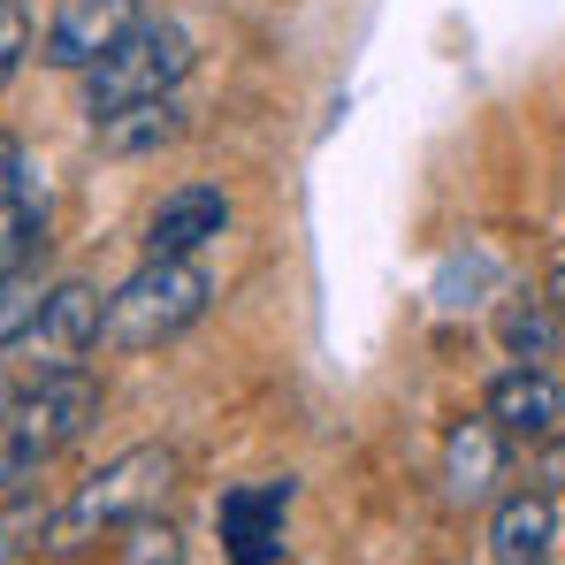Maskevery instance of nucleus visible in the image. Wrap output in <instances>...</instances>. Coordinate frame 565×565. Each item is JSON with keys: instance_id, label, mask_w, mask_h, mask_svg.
<instances>
[{"instance_id": "obj_1", "label": "nucleus", "mask_w": 565, "mask_h": 565, "mask_svg": "<svg viewBox=\"0 0 565 565\" xmlns=\"http://www.w3.org/2000/svg\"><path fill=\"white\" fill-rule=\"evenodd\" d=\"M99 420V375L85 367H39V382H23L0 405V473L23 481L39 473L54 451H70Z\"/></svg>"}, {"instance_id": "obj_2", "label": "nucleus", "mask_w": 565, "mask_h": 565, "mask_svg": "<svg viewBox=\"0 0 565 565\" xmlns=\"http://www.w3.org/2000/svg\"><path fill=\"white\" fill-rule=\"evenodd\" d=\"M177 473H184V459H177L169 444H130V451L107 459L93 481H77V497H70L62 520H54V551H77V543H93V535H115V527L146 520V512H161L169 489H177Z\"/></svg>"}, {"instance_id": "obj_3", "label": "nucleus", "mask_w": 565, "mask_h": 565, "mask_svg": "<svg viewBox=\"0 0 565 565\" xmlns=\"http://www.w3.org/2000/svg\"><path fill=\"white\" fill-rule=\"evenodd\" d=\"M206 298H214V276L199 260H146L122 290H107L99 344L107 352H161V344H177L191 321L206 313Z\"/></svg>"}, {"instance_id": "obj_4", "label": "nucleus", "mask_w": 565, "mask_h": 565, "mask_svg": "<svg viewBox=\"0 0 565 565\" xmlns=\"http://www.w3.org/2000/svg\"><path fill=\"white\" fill-rule=\"evenodd\" d=\"M191 62H199V46H191L184 23H138V31H122L107 54H99L93 70H77L85 77V115L107 122V115H122V107H138V99H169L177 85L191 77Z\"/></svg>"}, {"instance_id": "obj_5", "label": "nucleus", "mask_w": 565, "mask_h": 565, "mask_svg": "<svg viewBox=\"0 0 565 565\" xmlns=\"http://www.w3.org/2000/svg\"><path fill=\"white\" fill-rule=\"evenodd\" d=\"M138 23H146V0H54L46 31H39V62L46 70H93Z\"/></svg>"}, {"instance_id": "obj_6", "label": "nucleus", "mask_w": 565, "mask_h": 565, "mask_svg": "<svg viewBox=\"0 0 565 565\" xmlns=\"http://www.w3.org/2000/svg\"><path fill=\"white\" fill-rule=\"evenodd\" d=\"M290 473L282 481H245V489H222L214 504V535L230 565H276L282 558V520H290Z\"/></svg>"}, {"instance_id": "obj_7", "label": "nucleus", "mask_w": 565, "mask_h": 565, "mask_svg": "<svg viewBox=\"0 0 565 565\" xmlns=\"http://www.w3.org/2000/svg\"><path fill=\"white\" fill-rule=\"evenodd\" d=\"M230 230V191L222 184H177L146 214V260H199Z\"/></svg>"}, {"instance_id": "obj_8", "label": "nucleus", "mask_w": 565, "mask_h": 565, "mask_svg": "<svg viewBox=\"0 0 565 565\" xmlns=\"http://www.w3.org/2000/svg\"><path fill=\"white\" fill-rule=\"evenodd\" d=\"M107 329V290L99 282H46V306H39V329H31V352H46V367H77Z\"/></svg>"}, {"instance_id": "obj_9", "label": "nucleus", "mask_w": 565, "mask_h": 565, "mask_svg": "<svg viewBox=\"0 0 565 565\" xmlns=\"http://www.w3.org/2000/svg\"><path fill=\"white\" fill-rule=\"evenodd\" d=\"M481 413H489V420H497L504 436H527V444H535V436H551V428H558L565 390H558L551 375H543L535 360H520V367H504V375L489 382Z\"/></svg>"}, {"instance_id": "obj_10", "label": "nucleus", "mask_w": 565, "mask_h": 565, "mask_svg": "<svg viewBox=\"0 0 565 565\" xmlns=\"http://www.w3.org/2000/svg\"><path fill=\"white\" fill-rule=\"evenodd\" d=\"M558 543V504L543 489H520L489 512V558L497 565H543Z\"/></svg>"}, {"instance_id": "obj_11", "label": "nucleus", "mask_w": 565, "mask_h": 565, "mask_svg": "<svg viewBox=\"0 0 565 565\" xmlns=\"http://www.w3.org/2000/svg\"><path fill=\"white\" fill-rule=\"evenodd\" d=\"M184 130H191V107H184L177 93H169V99H138V107H122V115L93 122V138L115 153V161H146V153L177 146Z\"/></svg>"}, {"instance_id": "obj_12", "label": "nucleus", "mask_w": 565, "mask_h": 565, "mask_svg": "<svg viewBox=\"0 0 565 565\" xmlns=\"http://www.w3.org/2000/svg\"><path fill=\"white\" fill-rule=\"evenodd\" d=\"M504 428L481 413V420H459L451 436H444V481H451V497H489L497 489V473H504Z\"/></svg>"}, {"instance_id": "obj_13", "label": "nucleus", "mask_w": 565, "mask_h": 565, "mask_svg": "<svg viewBox=\"0 0 565 565\" xmlns=\"http://www.w3.org/2000/svg\"><path fill=\"white\" fill-rule=\"evenodd\" d=\"M39 306H46V276H39V260L0 276V352L31 344V329H39Z\"/></svg>"}, {"instance_id": "obj_14", "label": "nucleus", "mask_w": 565, "mask_h": 565, "mask_svg": "<svg viewBox=\"0 0 565 565\" xmlns=\"http://www.w3.org/2000/svg\"><path fill=\"white\" fill-rule=\"evenodd\" d=\"M122 543H115V565H184V535L161 520V512H146V520H130V527H115Z\"/></svg>"}, {"instance_id": "obj_15", "label": "nucleus", "mask_w": 565, "mask_h": 565, "mask_svg": "<svg viewBox=\"0 0 565 565\" xmlns=\"http://www.w3.org/2000/svg\"><path fill=\"white\" fill-rule=\"evenodd\" d=\"M504 344L543 367V352H551V298H543V306H512V313H504Z\"/></svg>"}, {"instance_id": "obj_16", "label": "nucleus", "mask_w": 565, "mask_h": 565, "mask_svg": "<svg viewBox=\"0 0 565 565\" xmlns=\"http://www.w3.org/2000/svg\"><path fill=\"white\" fill-rule=\"evenodd\" d=\"M23 54H31V8L23 0H0V93L23 70Z\"/></svg>"}, {"instance_id": "obj_17", "label": "nucleus", "mask_w": 565, "mask_h": 565, "mask_svg": "<svg viewBox=\"0 0 565 565\" xmlns=\"http://www.w3.org/2000/svg\"><path fill=\"white\" fill-rule=\"evenodd\" d=\"M23 177H31V153H23V146H15V138L0 130V199H8V191L23 184Z\"/></svg>"}, {"instance_id": "obj_18", "label": "nucleus", "mask_w": 565, "mask_h": 565, "mask_svg": "<svg viewBox=\"0 0 565 565\" xmlns=\"http://www.w3.org/2000/svg\"><path fill=\"white\" fill-rule=\"evenodd\" d=\"M551 306H565V268H558V276H551Z\"/></svg>"}, {"instance_id": "obj_19", "label": "nucleus", "mask_w": 565, "mask_h": 565, "mask_svg": "<svg viewBox=\"0 0 565 565\" xmlns=\"http://www.w3.org/2000/svg\"><path fill=\"white\" fill-rule=\"evenodd\" d=\"M0 489H8V473H0Z\"/></svg>"}]
</instances>
